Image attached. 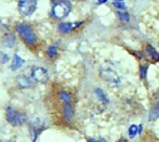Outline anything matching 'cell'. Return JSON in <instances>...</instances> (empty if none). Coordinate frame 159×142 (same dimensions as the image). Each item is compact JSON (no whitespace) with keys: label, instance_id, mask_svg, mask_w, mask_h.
I'll return each mask as SVG.
<instances>
[{"label":"cell","instance_id":"7a4b0ae2","mask_svg":"<svg viewBox=\"0 0 159 142\" xmlns=\"http://www.w3.org/2000/svg\"><path fill=\"white\" fill-rule=\"evenodd\" d=\"M72 8L71 3L68 0H59L52 7V15L57 19H64L68 16Z\"/></svg>","mask_w":159,"mask_h":142},{"label":"cell","instance_id":"8fae6325","mask_svg":"<svg viewBox=\"0 0 159 142\" xmlns=\"http://www.w3.org/2000/svg\"><path fill=\"white\" fill-rule=\"evenodd\" d=\"M73 110L70 106V104H67L65 107H64V117L66 120H71V118L73 117Z\"/></svg>","mask_w":159,"mask_h":142},{"label":"cell","instance_id":"ac0fdd59","mask_svg":"<svg viewBox=\"0 0 159 142\" xmlns=\"http://www.w3.org/2000/svg\"><path fill=\"white\" fill-rule=\"evenodd\" d=\"M118 15H119V18L122 20H124V21H129V16L128 13H126V12H119Z\"/></svg>","mask_w":159,"mask_h":142},{"label":"cell","instance_id":"5b68a950","mask_svg":"<svg viewBox=\"0 0 159 142\" xmlns=\"http://www.w3.org/2000/svg\"><path fill=\"white\" fill-rule=\"evenodd\" d=\"M37 7V0H19L18 8L23 16H31Z\"/></svg>","mask_w":159,"mask_h":142},{"label":"cell","instance_id":"2e32d148","mask_svg":"<svg viewBox=\"0 0 159 142\" xmlns=\"http://www.w3.org/2000/svg\"><path fill=\"white\" fill-rule=\"evenodd\" d=\"M60 96H61V99L66 104H70V103H71V97H70V95H68V94L65 93V92H61V93H60Z\"/></svg>","mask_w":159,"mask_h":142},{"label":"cell","instance_id":"8992f818","mask_svg":"<svg viewBox=\"0 0 159 142\" xmlns=\"http://www.w3.org/2000/svg\"><path fill=\"white\" fill-rule=\"evenodd\" d=\"M35 82L46 83L48 79V73L42 67H34L32 69V76Z\"/></svg>","mask_w":159,"mask_h":142},{"label":"cell","instance_id":"52a82bcc","mask_svg":"<svg viewBox=\"0 0 159 142\" xmlns=\"http://www.w3.org/2000/svg\"><path fill=\"white\" fill-rule=\"evenodd\" d=\"M17 81L20 85V87L23 88H29V87H34V80L32 77H28L25 75H20L17 77Z\"/></svg>","mask_w":159,"mask_h":142},{"label":"cell","instance_id":"4fadbf2b","mask_svg":"<svg viewBox=\"0 0 159 142\" xmlns=\"http://www.w3.org/2000/svg\"><path fill=\"white\" fill-rule=\"evenodd\" d=\"M96 94L98 95L99 99L103 102V103H108V98L105 95V93L102 90V89H96Z\"/></svg>","mask_w":159,"mask_h":142},{"label":"cell","instance_id":"ffe728a7","mask_svg":"<svg viewBox=\"0 0 159 142\" xmlns=\"http://www.w3.org/2000/svg\"><path fill=\"white\" fill-rule=\"evenodd\" d=\"M99 1H100V3H103V2H104L105 0H99Z\"/></svg>","mask_w":159,"mask_h":142},{"label":"cell","instance_id":"7402d4cb","mask_svg":"<svg viewBox=\"0 0 159 142\" xmlns=\"http://www.w3.org/2000/svg\"><path fill=\"white\" fill-rule=\"evenodd\" d=\"M7 142H15V141H14V140H7Z\"/></svg>","mask_w":159,"mask_h":142},{"label":"cell","instance_id":"277c9868","mask_svg":"<svg viewBox=\"0 0 159 142\" xmlns=\"http://www.w3.org/2000/svg\"><path fill=\"white\" fill-rule=\"evenodd\" d=\"M16 28L19 34L27 45H34L35 43L36 35L30 26L25 23H19Z\"/></svg>","mask_w":159,"mask_h":142},{"label":"cell","instance_id":"7c38bea8","mask_svg":"<svg viewBox=\"0 0 159 142\" xmlns=\"http://www.w3.org/2000/svg\"><path fill=\"white\" fill-rule=\"evenodd\" d=\"M141 129H142V126H141L140 129H139V127H138L136 125H132V126L129 127V137H130V138H134V137L137 135V133H138L139 131H141Z\"/></svg>","mask_w":159,"mask_h":142},{"label":"cell","instance_id":"30bf717a","mask_svg":"<svg viewBox=\"0 0 159 142\" xmlns=\"http://www.w3.org/2000/svg\"><path fill=\"white\" fill-rule=\"evenodd\" d=\"M3 42H4V45H5L6 47H13V45L15 44V37H14L12 34H10V33L5 34L4 39H3Z\"/></svg>","mask_w":159,"mask_h":142},{"label":"cell","instance_id":"44dd1931","mask_svg":"<svg viewBox=\"0 0 159 142\" xmlns=\"http://www.w3.org/2000/svg\"><path fill=\"white\" fill-rule=\"evenodd\" d=\"M118 142H126V141H125L124 140H119V141H118Z\"/></svg>","mask_w":159,"mask_h":142},{"label":"cell","instance_id":"3957f363","mask_svg":"<svg viewBox=\"0 0 159 142\" xmlns=\"http://www.w3.org/2000/svg\"><path fill=\"white\" fill-rule=\"evenodd\" d=\"M6 116H7V122L10 125L15 126L24 124L27 120V117L24 113H22L21 112H19L13 108H10V107L7 108Z\"/></svg>","mask_w":159,"mask_h":142},{"label":"cell","instance_id":"6da1fadb","mask_svg":"<svg viewBox=\"0 0 159 142\" xmlns=\"http://www.w3.org/2000/svg\"><path fill=\"white\" fill-rule=\"evenodd\" d=\"M100 74L104 82L113 87H118L121 85V77L114 66L109 63H103L100 68Z\"/></svg>","mask_w":159,"mask_h":142},{"label":"cell","instance_id":"e0dca14e","mask_svg":"<svg viewBox=\"0 0 159 142\" xmlns=\"http://www.w3.org/2000/svg\"><path fill=\"white\" fill-rule=\"evenodd\" d=\"M147 51H148V52L150 53V55H152V56H153L155 59L158 60L159 55L157 54V51H156V50H155V49H154V48L151 47V46H148V47H147Z\"/></svg>","mask_w":159,"mask_h":142},{"label":"cell","instance_id":"d6986e66","mask_svg":"<svg viewBox=\"0 0 159 142\" xmlns=\"http://www.w3.org/2000/svg\"><path fill=\"white\" fill-rule=\"evenodd\" d=\"M88 142H104L103 140H89Z\"/></svg>","mask_w":159,"mask_h":142},{"label":"cell","instance_id":"5bb4252c","mask_svg":"<svg viewBox=\"0 0 159 142\" xmlns=\"http://www.w3.org/2000/svg\"><path fill=\"white\" fill-rule=\"evenodd\" d=\"M47 53H48V56L50 59L54 58V57L56 56V54H57V47H56V46H50V47L48 48Z\"/></svg>","mask_w":159,"mask_h":142},{"label":"cell","instance_id":"9c48e42d","mask_svg":"<svg viewBox=\"0 0 159 142\" xmlns=\"http://www.w3.org/2000/svg\"><path fill=\"white\" fill-rule=\"evenodd\" d=\"M23 63H24V60L18 54H15L14 58H13V60H12L11 69L12 70H18V69H20L23 65Z\"/></svg>","mask_w":159,"mask_h":142},{"label":"cell","instance_id":"9a60e30c","mask_svg":"<svg viewBox=\"0 0 159 142\" xmlns=\"http://www.w3.org/2000/svg\"><path fill=\"white\" fill-rule=\"evenodd\" d=\"M159 117V104L157 105L152 111H151V114H150V119L151 120H154V119H157Z\"/></svg>","mask_w":159,"mask_h":142},{"label":"cell","instance_id":"ba28073f","mask_svg":"<svg viewBox=\"0 0 159 142\" xmlns=\"http://www.w3.org/2000/svg\"><path fill=\"white\" fill-rule=\"evenodd\" d=\"M82 24V22H62L59 25V30L61 33H69L73 31L74 29L79 27Z\"/></svg>","mask_w":159,"mask_h":142}]
</instances>
